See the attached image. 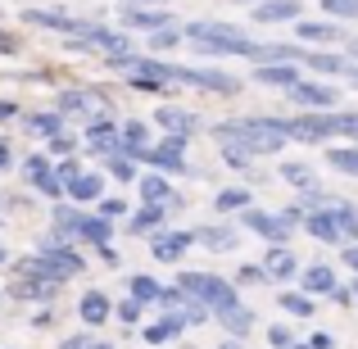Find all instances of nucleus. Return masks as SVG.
<instances>
[{
	"label": "nucleus",
	"mask_w": 358,
	"mask_h": 349,
	"mask_svg": "<svg viewBox=\"0 0 358 349\" xmlns=\"http://www.w3.org/2000/svg\"><path fill=\"white\" fill-rule=\"evenodd\" d=\"M218 145H241L250 155H277L286 145V118H227L213 127Z\"/></svg>",
	"instance_id": "nucleus-1"
},
{
	"label": "nucleus",
	"mask_w": 358,
	"mask_h": 349,
	"mask_svg": "<svg viewBox=\"0 0 358 349\" xmlns=\"http://www.w3.org/2000/svg\"><path fill=\"white\" fill-rule=\"evenodd\" d=\"M177 290H182L186 299H195V304H204L213 318H227V313H236L241 308V290H236V281H227V277H218V272H177Z\"/></svg>",
	"instance_id": "nucleus-2"
},
{
	"label": "nucleus",
	"mask_w": 358,
	"mask_h": 349,
	"mask_svg": "<svg viewBox=\"0 0 358 349\" xmlns=\"http://www.w3.org/2000/svg\"><path fill=\"white\" fill-rule=\"evenodd\" d=\"M286 136L304 141V145H322L331 136L358 141V114H336V109H327V114H295V118H286Z\"/></svg>",
	"instance_id": "nucleus-3"
},
{
	"label": "nucleus",
	"mask_w": 358,
	"mask_h": 349,
	"mask_svg": "<svg viewBox=\"0 0 358 349\" xmlns=\"http://www.w3.org/2000/svg\"><path fill=\"white\" fill-rule=\"evenodd\" d=\"M55 232L78 236V241L96 245V250H105V245H109V236H114V222H109V218H100V213H82L78 204L59 200V204H55Z\"/></svg>",
	"instance_id": "nucleus-4"
},
{
	"label": "nucleus",
	"mask_w": 358,
	"mask_h": 349,
	"mask_svg": "<svg viewBox=\"0 0 358 349\" xmlns=\"http://www.w3.org/2000/svg\"><path fill=\"white\" fill-rule=\"evenodd\" d=\"M286 96H290V105H295L299 114H327V109H336V91L327 87V82H313V78H304L299 87H290Z\"/></svg>",
	"instance_id": "nucleus-5"
},
{
	"label": "nucleus",
	"mask_w": 358,
	"mask_h": 349,
	"mask_svg": "<svg viewBox=\"0 0 358 349\" xmlns=\"http://www.w3.org/2000/svg\"><path fill=\"white\" fill-rule=\"evenodd\" d=\"M245 232L263 236L268 245H286L290 232H295V222L286 218V213H263V209H245Z\"/></svg>",
	"instance_id": "nucleus-6"
},
{
	"label": "nucleus",
	"mask_w": 358,
	"mask_h": 349,
	"mask_svg": "<svg viewBox=\"0 0 358 349\" xmlns=\"http://www.w3.org/2000/svg\"><path fill=\"white\" fill-rule=\"evenodd\" d=\"M177 82L200 87V91H213V96H236V91H241V82L231 78V73H222V69H177Z\"/></svg>",
	"instance_id": "nucleus-7"
},
{
	"label": "nucleus",
	"mask_w": 358,
	"mask_h": 349,
	"mask_svg": "<svg viewBox=\"0 0 358 349\" xmlns=\"http://www.w3.org/2000/svg\"><path fill=\"white\" fill-rule=\"evenodd\" d=\"M145 164H155V173H186V136H164L159 145L145 150Z\"/></svg>",
	"instance_id": "nucleus-8"
},
{
	"label": "nucleus",
	"mask_w": 358,
	"mask_h": 349,
	"mask_svg": "<svg viewBox=\"0 0 358 349\" xmlns=\"http://www.w3.org/2000/svg\"><path fill=\"white\" fill-rule=\"evenodd\" d=\"M122 27L127 32H164V27H173V14L168 9H150V5H127L122 9Z\"/></svg>",
	"instance_id": "nucleus-9"
},
{
	"label": "nucleus",
	"mask_w": 358,
	"mask_h": 349,
	"mask_svg": "<svg viewBox=\"0 0 358 349\" xmlns=\"http://www.w3.org/2000/svg\"><path fill=\"white\" fill-rule=\"evenodd\" d=\"M195 245V232H155L150 236V254L159 263H182V254Z\"/></svg>",
	"instance_id": "nucleus-10"
},
{
	"label": "nucleus",
	"mask_w": 358,
	"mask_h": 349,
	"mask_svg": "<svg viewBox=\"0 0 358 349\" xmlns=\"http://www.w3.org/2000/svg\"><path fill=\"white\" fill-rule=\"evenodd\" d=\"M23 18L32 27H50V32H69V36H87L91 32V18H69V14H55V9H27Z\"/></svg>",
	"instance_id": "nucleus-11"
},
{
	"label": "nucleus",
	"mask_w": 358,
	"mask_h": 349,
	"mask_svg": "<svg viewBox=\"0 0 358 349\" xmlns=\"http://www.w3.org/2000/svg\"><path fill=\"white\" fill-rule=\"evenodd\" d=\"M304 232L313 236V241H322V245H341L345 227H341V218H336V204L331 209H317V213H304Z\"/></svg>",
	"instance_id": "nucleus-12"
},
{
	"label": "nucleus",
	"mask_w": 358,
	"mask_h": 349,
	"mask_svg": "<svg viewBox=\"0 0 358 349\" xmlns=\"http://www.w3.org/2000/svg\"><path fill=\"white\" fill-rule=\"evenodd\" d=\"M109 100L100 91H87V87H73V91H59V114H105Z\"/></svg>",
	"instance_id": "nucleus-13"
},
{
	"label": "nucleus",
	"mask_w": 358,
	"mask_h": 349,
	"mask_svg": "<svg viewBox=\"0 0 358 349\" xmlns=\"http://www.w3.org/2000/svg\"><path fill=\"white\" fill-rule=\"evenodd\" d=\"M263 272H268V281H290V277H299V259H295V250L290 245H272L268 254H263Z\"/></svg>",
	"instance_id": "nucleus-14"
},
{
	"label": "nucleus",
	"mask_w": 358,
	"mask_h": 349,
	"mask_svg": "<svg viewBox=\"0 0 358 349\" xmlns=\"http://www.w3.org/2000/svg\"><path fill=\"white\" fill-rule=\"evenodd\" d=\"M195 122H200V118H195L191 109H182V105H159L155 109V127H164L168 136H191Z\"/></svg>",
	"instance_id": "nucleus-15"
},
{
	"label": "nucleus",
	"mask_w": 358,
	"mask_h": 349,
	"mask_svg": "<svg viewBox=\"0 0 358 349\" xmlns=\"http://www.w3.org/2000/svg\"><path fill=\"white\" fill-rule=\"evenodd\" d=\"M299 18H304L299 0H263V5H254V23H299Z\"/></svg>",
	"instance_id": "nucleus-16"
},
{
	"label": "nucleus",
	"mask_w": 358,
	"mask_h": 349,
	"mask_svg": "<svg viewBox=\"0 0 358 349\" xmlns=\"http://www.w3.org/2000/svg\"><path fill=\"white\" fill-rule=\"evenodd\" d=\"M141 200H145V204H164V209H173V204H182V200H177V195H173V186H168V177L164 173H141Z\"/></svg>",
	"instance_id": "nucleus-17"
},
{
	"label": "nucleus",
	"mask_w": 358,
	"mask_h": 349,
	"mask_svg": "<svg viewBox=\"0 0 358 349\" xmlns=\"http://www.w3.org/2000/svg\"><path fill=\"white\" fill-rule=\"evenodd\" d=\"M299 286H304V295H336L341 281H336V272L327 268V263H313V268L299 272Z\"/></svg>",
	"instance_id": "nucleus-18"
},
{
	"label": "nucleus",
	"mask_w": 358,
	"mask_h": 349,
	"mask_svg": "<svg viewBox=\"0 0 358 349\" xmlns=\"http://www.w3.org/2000/svg\"><path fill=\"white\" fill-rule=\"evenodd\" d=\"M78 318L87 327H100V322H109V318H114V304H109L105 290H87V295H82V304H78Z\"/></svg>",
	"instance_id": "nucleus-19"
},
{
	"label": "nucleus",
	"mask_w": 358,
	"mask_h": 349,
	"mask_svg": "<svg viewBox=\"0 0 358 349\" xmlns=\"http://www.w3.org/2000/svg\"><path fill=\"white\" fill-rule=\"evenodd\" d=\"M254 78L263 82V87H281V91H290V87H299V64H263V69H254Z\"/></svg>",
	"instance_id": "nucleus-20"
},
{
	"label": "nucleus",
	"mask_w": 358,
	"mask_h": 349,
	"mask_svg": "<svg viewBox=\"0 0 358 349\" xmlns=\"http://www.w3.org/2000/svg\"><path fill=\"white\" fill-rule=\"evenodd\" d=\"M164 204H141L136 213L127 218V232L131 236H155V232H164Z\"/></svg>",
	"instance_id": "nucleus-21"
},
{
	"label": "nucleus",
	"mask_w": 358,
	"mask_h": 349,
	"mask_svg": "<svg viewBox=\"0 0 358 349\" xmlns=\"http://www.w3.org/2000/svg\"><path fill=\"white\" fill-rule=\"evenodd\" d=\"M195 245H204V250H213V254H231L241 245V236L218 222V227H200V232H195Z\"/></svg>",
	"instance_id": "nucleus-22"
},
{
	"label": "nucleus",
	"mask_w": 358,
	"mask_h": 349,
	"mask_svg": "<svg viewBox=\"0 0 358 349\" xmlns=\"http://www.w3.org/2000/svg\"><path fill=\"white\" fill-rule=\"evenodd\" d=\"M100 195H105V177H100V173H82L78 182H69V200L78 204V209L91 204V200H100Z\"/></svg>",
	"instance_id": "nucleus-23"
},
{
	"label": "nucleus",
	"mask_w": 358,
	"mask_h": 349,
	"mask_svg": "<svg viewBox=\"0 0 358 349\" xmlns=\"http://www.w3.org/2000/svg\"><path fill=\"white\" fill-rule=\"evenodd\" d=\"M55 290H59V281H45V277H18L14 286H9V295H14V299H50Z\"/></svg>",
	"instance_id": "nucleus-24"
},
{
	"label": "nucleus",
	"mask_w": 358,
	"mask_h": 349,
	"mask_svg": "<svg viewBox=\"0 0 358 349\" xmlns=\"http://www.w3.org/2000/svg\"><path fill=\"white\" fill-rule=\"evenodd\" d=\"M254 200V191H245V186H222L218 195H213V209L218 213H245Z\"/></svg>",
	"instance_id": "nucleus-25"
},
{
	"label": "nucleus",
	"mask_w": 358,
	"mask_h": 349,
	"mask_svg": "<svg viewBox=\"0 0 358 349\" xmlns=\"http://www.w3.org/2000/svg\"><path fill=\"white\" fill-rule=\"evenodd\" d=\"M145 150H150V127L145 122H122V155L145 159Z\"/></svg>",
	"instance_id": "nucleus-26"
},
{
	"label": "nucleus",
	"mask_w": 358,
	"mask_h": 349,
	"mask_svg": "<svg viewBox=\"0 0 358 349\" xmlns=\"http://www.w3.org/2000/svg\"><path fill=\"white\" fill-rule=\"evenodd\" d=\"M327 164H331L336 173H345V177H358V141L354 145H331L327 150Z\"/></svg>",
	"instance_id": "nucleus-27"
},
{
	"label": "nucleus",
	"mask_w": 358,
	"mask_h": 349,
	"mask_svg": "<svg viewBox=\"0 0 358 349\" xmlns=\"http://www.w3.org/2000/svg\"><path fill=\"white\" fill-rule=\"evenodd\" d=\"M127 290H131V299H136V304H159V295H164V286H159L155 277H150V272H141V277H131L127 281Z\"/></svg>",
	"instance_id": "nucleus-28"
},
{
	"label": "nucleus",
	"mask_w": 358,
	"mask_h": 349,
	"mask_svg": "<svg viewBox=\"0 0 358 349\" xmlns=\"http://www.w3.org/2000/svg\"><path fill=\"white\" fill-rule=\"evenodd\" d=\"M304 64L313 73H327V78H336V73H350V64H345V55H327V50H308Z\"/></svg>",
	"instance_id": "nucleus-29"
},
{
	"label": "nucleus",
	"mask_w": 358,
	"mask_h": 349,
	"mask_svg": "<svg viewBox=\"0 0 358 349\" xmlns=\"http://www.w3.org/2000/svg\"><path fill=\"white\" fill-rule=\"evenodd\" d=\"M277 177H281V182H290V186H299V191H317V173L308 164H281Z\"/></svg>",
	"instance_id": "nucleus-30"
},
{
	"label": "nucleus",
	"mask_w": 358,
	"mask_h": 349,
	"mask_svg": "<svg viewBox=\"0 0 358 349\" xmlns=\"http://www.w3.org/2000/svg\"><path fill=\"white\" fill-rule=\"evenodd\" d=\"M27 131H32V136L55 141L64 131V114H59V109H55V114H32V118H27Z\"/></svg>",
	"instance_id": "nucleus-31"
},
{
	"label": "nucleus",
	"mask_w": 358,
	"mask_h": 349,
	"mask_svg": "<svg viewBox=\"0 0 358 349\" xmlns=\"http://www.w3.org/2000/svg\"><path fill=\"white\" fill-rule=\"evenodd\" d=\"M218 327H222V332L231 336V341H241V336H250V332H254V308H245V304H241L236 313H227V318H222Z\"/></svg>",
	"instance_id": "nucleus-32"
},
{
	"label": "nucleus",
	"mask_w": 358,
	"mask_h": 349,
	"mask_svg": "<svg viewBox=\"0 0 358 349\" xmlns=\"http://www.w3.org/2000/svg\"><path fill=\"white\" fill-rule=\"evenodd\" d=\"M299 36H304V41H341V27H336V23H308V18H299Z\"/></svg>",
	"instance_id": "nucleus-33"
},
{
	"label": "nucleus",
	"mask_w": 358,
	"mask_h": 349,
	"mask_svg": "<svg viewBox=\"0 0 358 349\" xmlns=\"http://www.w3.org/2000/svg\"><path fill=\"white\" fill-rule=\"evenodd\" d=\"M277 308H286L290 318H313L317 313V308H313V295H304V290H295V295L286 290V295L277 299Z\"/></svg>",
	"instance_id": "nucleus-34"
},
{
	"label": "nucleus",
	"mask_w": 358,
	"mask_h": 349,
	"mask_svg": "<svg viewBox=\"0 0 358 349\" xmlns=\"http://www.w3.org/2000/svg\"><path fill=\"white\" fill-rule=\"evenodd\" d=\"M141 336H145V345H168L173 336H182V332L173 327V318H159V322H150V327H145Z\"/></svg>",
	"instance_id": "nucleus-35"
},
{
	"label": "nucleus",
	"mask_w": 358,
	"mask_h": 349,
	"mask_svg": "<svg viewBox=\"0 0 358 349\" xmlns=\"http://www.w3.org/2000/svg\"><path fill=\"white\" fill-rule=\"evenodd\" d=\"M55 173V164H50V155H32V159H23V177L27 182H41V177H50Z\"/></svg>",
	"instance_id": "nucleus-36"
},
{
	"label": "nucleus",
	"mask_w": 358,
	"mask_h": 349,
	"mask_svg": "<svg viewBox=\"0 0 358 349\" xmlns=\"http://www.w3.org/2000/svg\"><path fill=\"white\" fill-rule=\"evenodd\" d=\"M109 173H114L118 182H141V173H136V159H131V155H114V159H109Z\"/></svg>",
	"instance_id": "nucleus-37"
},
{
	"label": "nucleus",
	"mask_w": 358,
	"mask_h": 349,
	"mask_svg": "<svg viewBox=\"0 0 358 349\" xmlns=\"http://www.w3.org/2000/svg\"><path fill=\"white\" fill-rule=\"evenodd\" d=\"M336 218H341L345 236H354V245H358V209H354V204H345L341 195H336Z\"/></svg>",
	"instance_id": "nucleus-38"
},
{
	"label": "nucleus",
	"mask_w": 358,
	"mask_h": 349,
	"mask_svg": "<svg viewBox=\"0 0 358 349\" xmlns=\"http://www.w3.org/2000/svg\"><path fill=\"white\" fill-rule=\"evenodd\" d=\"M141 313H145V304H136L131 295L122 299V304H114V318H118L122 327H136V322H141Z\"/></svg>",
	"instance_id": "nucleus-39"
},
{
	"label": "nucleus",
	"mask_w": 358,
	"mask_h": 349,
	"mask_svg": "<svg viewBox=\"0 0 358 349\" xmlns=\"http://www.w3.org/2000/svg\"><path fill=\"white\" fill-rule=\"evenodd\" d=\"M231 281H236V290H241V286H263V281H268V272H263V263H245V268H241Z\"/></svg>",
	"instance_id": "nucleus-40"
},
{
	"label": "nucleus",
	"mask_w": 358,
	"mask_h": 349,
	"mask_svg": "<svg viewBox=\"0 0 358 349\" xmlns=\"http://www.w3.org/2000/svg\"><path fill=\"white\" fill-rule=\"evenodd\" d=\"M322 9L331 18H358V0H322Z\"/></svg>",
	"instance_id": "nucleus-41"
},
{
	"label": "nucleus",
	"mask_w": 358,
	"mask_h": 349,
	"mask_svg": "<svg viewBox=\"0 0 358 349\" xmlns=\"http://www.w3.org/2000/svg\"><path fill=\"white\" fill-rule=\"evenodd\" d=\"M222 159H227V168H236V173H245L250 168V150H241V145H222Z\"/></svg>",
	"instance_id": "nucleus-42"
},
{
	"label": "nucleus",
	"mask_w": 358,
	"mask_h": 349,
	"mask_svg": "<svg viewBox=\"0 0 358 349\" xmlns=\"http://www.w3.org/2000/svg\"><path fill=\"white\" fill-rule=\"evenodd\" d=\"M268 345H272V349H290V345H295L290 327H286V322H272V327H268Z\"/></svg>",
	"instance_id": "nucleus-43"
},
{
	"label": "nucleus",
	"mask_w": 358,
	"mask_h": 349,
	"mask_svg": "<svg viewBox=\"0 0 358 349\" xmlns=\"http://www.w3.org/2000/svg\"><path fill=\"white\" fill-rule=\"evenodd\" d=\"M182 36H186V32H177V27H164V32L150 36V50H173V45L182 41Z\"/></svg>",
	"instance_id": "nucleus-44"
},
{
	"label": "nucleus",
	"mask_w": 358,
	"mask_h": 349,
	"mask_svg": "<svg viewBox=\"0 0 358 349\" xmlns=\"http://www.w3.org/2000/svg\"><path fill=\"white\" fill-rule=\"evenodd\" d=\"M55 177H59V182L64 186H69V182H78V177H82V164H78V159H59V164H55Z\"/></svg>",
	"instance_id": "nucleus-45"
},
{
	"label": "nucleus",
	"mask_w": 358,
	"mask_h": 349,
	"mask_svg": "<svg viewBox=\"0 0 358 349\" xmlns=\"http://www.w3.org/2000/svg\"><path fill=\"white\" fill-rule=\"evenodd\" d=\"M50 155H59V159H69V155H78V136H69V131H59V136L50 141Z\"/></svg>",
	"instance_id": "nucleus-46"
},
{
	"label": "nucleus",
	"mask_w": 358,
	"mask_h": 349,
	"mask_svg": "<svg viewBox=\"0 0 358 349\" xmlns=\"http://www.w3.org/2000/svg\"><path fill=\"white\" fill-rule=\"evenodd\" d=\"M100 218H109V222H114V218H122V213H127V204H122V200H100Z\"/></svg>",
	"instance_id": "nucleus-47"
},
{
	"label": "nucleus",
	"mask_w": 358,
	"mask_h": 349,
	"mask_svg": "<svg viewBox=\"0 0 358 349\" xmlns=\"http://www.w3.org/2000/svg\"><path fill=\"white\" fill-rule=\"evenodd\" d=\"M91 345H96L91 336H64V341L55 345V349H91Z\"/></svg>",
	"instance_id": "nucleus-48"
},
{
	"label": "nucleus",
	"mask_w": 358,
	"mask_h": 349,
	"mask_svg": "<svg viewBox=\"0 0 358 349\" xmlns=\"http://www.w3.org/2000/svg\"><path fill=\"white\" fill-rule=\"evenodd\" d=\"M308 349H336V336L331 332H317L313 341H308Z\"/></svg>",
	"instance_id": "nucleus-49"
},
{
	"label": "nucleus",
	"mask_w": 358,
	"mask_h": 349,
	"mask_svg": "<svg viewBox=\"0 0 358 349\" xmlns=\"http://www.w3.org/2000/svg\"><path fill=\"white\" fill-rule=\"evenodd\" d=\"M341 259H345V268H354V272H358V245H345Z\"/></svg>",
	"instance_id": "nucleus-50"
},
{
	"label": "nucleus",
	"mask_w": 358,
	"mask_h": 349,
	"mask_svg": "<svg viewBox=\"0 0 358 349\" xmlns=\"http://www.w3.org/2000/svg\"><path fill=\"white\" fill-rule=\"evenodd\" d=\"M100 259H105V263H109V268H118V263H122V259H118V250H114V245H105V250H100Z\"/></svg>",
	"instance_id": "nucleus-51"
},
{
	"label": "nucleus",
	"mask_w": 358,
	"mask_h": 349,
	"mask_svg": "<svg viewBox=\"0 0 358 349\" xmlns=\"http://www.w3.org/2000/svg\"><path fill=\"white\" fill-rule=\"evenodd\" d=\"M5 168H9V145L0 141V173H5Z\"/></svg>",
	"instance_id": "nucleus-52"
},
{
	"label": "nucleus",
	"mask_w": 358,
	"mask_h": 349,
	"mask_svg": "<svg viewBox=\"0 0 358 349\" xmlns=\"http://www.w3.org/2000/svg\"><path fill=\"white\" fill-rule=\"evenodd\" d=\"M0 118H14V105H9V100H0Z\"/></svg>",
	"instance_id": "nucleus-53"
},
{
	"label": "nucleus",
	"mask_w": 358,
	"mask_h": 349,
	"mask_svg": "<svg viewBox=\"0 0 358 349\" xmlns=\"http://www.w3.org/2000/svg\"><path fill=\"white\" fill-rule=\"evenodd\" d=\"M350 82H354V87H358V64H354V69H350Z\"/></svg>",
	"instance_id": "nucleus-54"
},
{
	"label": "nucleus",
	"mask_w": 358,
	"mask_h": 349,
	"mask_svg": "<svg viewBox=\"0 0 358 349\" xmlns=\"http://www.w3.org/2000/svg\"><path fill=\"white\" fill-rule=\"evenodd\" d=\"M218 349H241V341H227V345H218Z\"/></svg>",
	"instance_id": "nucleus-55"
},
{
	"label": "nucleus",
	"mask_w": 358,
	"mask_h": 349,
	"mask_svg": "<svg viewBox=\"0 0 358 349\" xmlns=\"http://www.w3.org/2000/svg\"><path fill=\"white\" fill-rule=\"evenodd\" d=\"M91 349H114V345H105V341H96V345H91Z\"/></svg>",
	"instance_id": "nucleus-56"
},
{
	"label": "nucleus",
	"mask_w": 358,
	"mask_h": 349,
	"mask_svg": "<svg viewBox=\"0 0 358 349\" xmlns=\"http://www.w3.org/2000/svg\"><path fill=\"white\" fill-rule=\"evenodd\" d=\"M131 5H159V0H131Z\"/></svg>",
	"instance_id": "nucleus-57"
},
{
	"label": "nucleus",
	"mask_w": 358,
	"mask_h": 349,
	"mask_svg": "<svg viewBox=\"0 0 358 349\" xmlns=\"http://www.w3.org/2000/svg\"><path fill=\"white\" fill-rule=\"evenodd\" d=\"M241 5H263V0H241Z\"/></svg>",
	"instance_id": "nucleus-58"
},
{
	"label": "nucleus",
	"mask_w": 358,
	"mask_h": 349,
	"mask_svg": "<svg viewBox=\"0 0 358 349\" xmlns=\"http://www.w3.org/2000/svg\"><path fill=\"white\" fill-rule=\"evenodd\" d=\"M0 263H5V245H0Z\"/></svg>",
	"instance_id": "nucleus-59"
},
{
	"label": "nucleus",
	"mask_w": 358,
	"mask_h": 349,
	"mask_svg": "<svg viewBox=\"0 0 358 349\" xmlns=\"http://www.w3.org/2000/svg\"><path fill=\"white\" fill-rule=\"evenodd\" d=\"M290 349H308V345H290Z\"/></svg>",
	"instance_id": "nucleus-60"
},
{
	"label": "nucleus",
	"mask_w": 358,
	"mask_h": 349,
	"mask_svg": "<svg viewBox=\"0 0 358 349\" xmlns=\"http://www.w3.org/2000/svg\"><path fill=\"white\" fill-rule=\"evenodd\" d=\"M354 299H358V281H354Z\"/></svg>",
	"instance_id": "nucleus-61"
},
{
	"label": "nucleus",
	"mask_w": 358,
	"mask_h": 349,
	"mask_svg": "<svg viewBox=\"0 0 358 349\" xmlns=\"http://www.w3.org/2000/svg\"><path fill=\"white\" fill-rule=\"evenodd\" d=\"M354 55H358V41H354Z\"/></svg>",
	"instance_id": "nucleus-62"
}]
</instances>
